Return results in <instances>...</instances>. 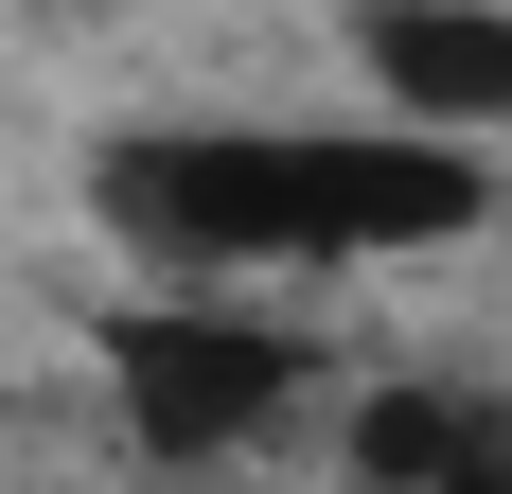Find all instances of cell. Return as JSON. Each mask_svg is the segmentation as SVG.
<instances>
[{
    "label": "cell",
    "mask_w": 512,
    "mask_h": 494,
    "mask_svg": "<svg viewBox=\"0 0 512 494\" xmlns=\"http://www.w3.org/2000/svg\"><path fill=\"white\" fill-rule=\"evenodd\" d=\"M106 212L177 283L301 265V124H142V142H106Z\"/></svg>",
    "instance_id": "6da1fadb"
},
{
    "label": "cell",
    "mask_w": 512,
    "mask_h": 494,
    "mask_svg": "<svg viewBox=\"0 0 512 494\" xmlns=\"http://www.w3.org/2000/svg\"><path fill=\"white\" fill-rule=\"evenodd\" d=\"M106 389H124L142 459L212 477L230 442H265V424L301 406V336H265L230 300H124V318H106Z\"/></svg>",
    "instance_id": "7a4b0ae2"
},
{
    "label": "cell",
    "mask_w": 512,
    "mask_h": 494,
    "mask_svg": "<svg viewBox=\"0 0 512 494\" xmlns=\"http://www.w3.org/2000/svg\"><path fill=\"white\" fill-rule=\"evenodd\" d=\"M495 212L460 142H301V265H371V247H460Z\"/></svg>",
    "instance_id": "3957f363"
},
{
    "label": "cell",
    "mask_w": 512,
    "mask_h": 494,
    "mask_svg": "<svg viewBox=\"0 0 512 494\" xmlns=\"http://www.w3.org/2000/svg\"><path fill=\"white\" fill-rule=\"evenodd\" d=\"M354 53L407 106V142H495L512 124V18H477V0H389V18H354Z\"/></svg>",
    "instance_id": "277c9868"
},
{
    "label": "cell",
    "mask_w": 512,
    "mask_h": 494,
    "mask_svg": "<svg viewBox=\"0 0 512 494\" xmlns=\"http://www.w3.org/2000/svg\"><path fill=\"white\" fill-rule=\"evenodd\" d=\"M442 459H460V389H371L354 406V477L371 494H442Z\"/></svg>",
    "instance_id": "5b68a950"
},
{
    "label": "cell",
    "mask_w": 512,
    "mask_h": 494,
    "mask_svg": "<svg viewBox=\"0 0 512 494\" xmlns=\"http://www.w3.org/2000/svg\"><path fill=\"white\" fill-rule=\"evenodd\" d=\"M442 494H512V389L460 406V459H442Z\"/></svg>",
    "instance_id": "8992f818"
},
{
    "label": "cell",
    "mask_w": 512,
    "mask_h": 494,
    "mask_svg": "<svg viewBox=\"0 0 512 494\" xmlns=\"http://www.w3.org/2000/svg\"><path fill=\"white\" fill-rule=\"evenodd\" d=\"M159 494H212V477H159Z\"/></svg>",
    "instance_id": "52a82bcc"
}]
</instances>
